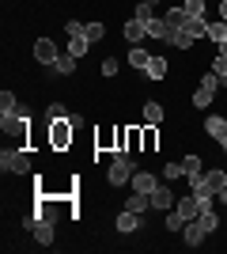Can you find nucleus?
<instances>
[{"mask_svg":"<svg viewBox=\"0 0 227 254\" xmlns=\"http://www.w3.org/2000/svg\"><path fill=\"white\" fill-rule=\"evenodd\" d=\"M185 182H189V193H212V197H220L227 190V167H212L201 179H185Z\"/></svg>","mask_w":227,"mask_h":254,"instance_id":"f257e3e1","label":"nucleus"},{"mask_svg":"<svg viewBox=\"0 0 227 254\" xmlns=\"http://www.w3.org/2000/svg\"><path fill=\"white\" fill-rule=\"evenodd\" d=\"M72 137H76V126H72V118L49 122V148H53V152H68V148H72Z\"/></svg>","mask_w":227,"mask_h":254,"instance_id":"f03ea898","label":"nucleus"},{"mask_svg":"<svg viewBox=\"0 0 227 254\" xmlns=\"http://www.w3.org/2000/svg\"><path fill=\"white\" fill-rule=\"evenodd\" d=\"M0 171H4V175H31V156H27V152L23 148H4L0 152Z\"/></svg>","mask_w":227,"mask_h":254,"instance_id":"7ed1b4c3","label":"nucleus"},{"mask_svg":"<svg viewBox=\"0 0 227 254\" xmlns=\"http://www.w3.org/2000/svg\"><path fill=\"white\" fill-rule=\"evenodd\" d=\"M31 53H34V61H38V64H45V68H53V64H57V57H61V50H57V42H53V38H38Z\"/></svg>","mask_w":227,"mask_h":254,"instance_id":"20e7f679","label":"nucleus"},{"mask_svg":"<svg viewBox=\"0 0 227 254\" xmlns=\"http://www.w3.org/2000/svg\"><path fill=\"white\" fill-rule=\"evenodd\" d=\"M148 201H151V212H171L178 197L171 193V186H163V182H159V186H155V190L148 193Z\"/></svg>","mask_w":227,"mask_h":254,"instance_id":"39448f33","label":"nucleus"},{"mask_svg":"<svg viewBox=\"0 0 227 254\" xmlns=\"http://www.w3.org/2000/svg\"><path fill=\"white\" fill-rule=\"evenodd\" d=\"M205 133H208L212 140H220V148L227 152V118H224V114H208V118H205Z\"/></svg>","mask_w":227,"mask_h":254,"instance_id":"423d86ee","label":"nucleus"},{"mask_svg":"<svg viewBox=\"0 0 227 254\" xmlns=\"http://www.w3.org/2000/svg\"><path fill=\"white\" fill-rule=\"evenodd\" d=\"M34 243L38 247H53V235H57V224L53 220H42V216H38V224H34Z\"/></svg>","mask_w":227,"mask_h":254,"instance_id":"0eeeda50","label":"nucleus"},{"mask_svg":"<svg viewBox=\"0 0 227 254\" xmlns=\"http://www.w3.org/2000/svg\"><path fill=\"white\" fill-rule=\"evenodd\" d=\"M208 239V232L201 228V220H185V228H182V243L185 247H201Z\"/></svg>","mask_w":227,"mask_h":254,"instance_id":"6e6552de","label":"nucleus"},{"mask_svg":"<svg viewBox=\"0 0 227 254\" xmlns=\"http://www.w3.org/2000/svg\"><path fill=\"white\" fill-rule=\"evenodd\" d=\"M140 228H144V212H129V209L118 212V232H121V235L140 232Z\"/></svg>","mask_w":227,"mask_h":254,"instance_id":"1a4fd4ad","label":"nucleus"},{"mask_svg":"<svg viewBox=\"0 0 227 254\" xmlns=\"http://www.w3.org/2000/svg\"><path fill=\"white\" fill-rule=\"evenodd\" d=\"M193 42H201V38H208V15H189V23L182 27Z\"/></svg>","mask_w":227,"mask_h":254,"instance_id":"9d476101","label":"nucleus"},{"mask_svg":"<svg viewBox=\"0 0 227 254\" xmlns=\"http://www.w3.org/2000/svg\"><path fill=\"white\" fill-rule=\"evenodd\" d=\"M144 38H148V23H140V19H125V42H129V46H140Z\"/></svg>","mask_w":227,"mask_h":254,"instance_id":"9b49d317","label":"nucleus"},{"mask_svg":"<svg viewBox=\"0 0 227 254\" xmlns=\"http://www.w3.org/2000/svg\"><path fill=\"white\" fill-rule=\"evenodd\" d=\"M155 186H159V179H155L151 171H136V175H133V182H129V190H136V193H151Z\"/></svg>","mask_w":227,"mask_h":254,"instance_id":"f8f14e48","label":"nucleus"},{"mask_svg":"<svg viewBox=\"0 0 227 254\" xmlns=\"http://www.w3.org/2000/svg\"><path fill=\"white\" fill-rule=\"evenodd\" d=\"M174 209L182 212L185 220H197V216H201V201H197V193H185V197H178V201H174Z\"/></svg>","mask_w":227,"mask_h":254,"instance_id":"ddd939ff","label":"nucleus"},{"mask_svg":"<svg viewBox=\"0 0 227 254\" xmlns=\"http://www.w3.org/2000/svg\"><path fill=\"white\" fill-rule=\"evenodd\" d=\"M182 171H185V179H201V175H205L201 156H197V152H185V156H182Z\"/></svg>","mask_w":227,"mask_h":254,"instance_id":"4468645a","label":"nucleus"},{"mask_svg":"<svg viewBox=\"0 0 227 254\" xmlns=\"http://www.w3.org/2000/svg\"><path fill=\"white\" fill-rule=\"evenodd\" d=\"M155 15H159V4H155V0H136V8H133V19L151 23Z\"/></svg>","mask_w":227,"mask_h":254,"instance_id":"2eb2a0df","label":"nucleus"},{"mask_svg":"<svg viewBox=\"0 0 227 254\" xmlns=\"http://www.w3.org/2000/svg\"><path fill=\"white\" fill-rule=\"evenodd\" d=\"M163 19H167L171 31H182L185 23H189V11H185V8H167V11H163Z\"/></svg>","mask_w":227,"mask_h":254,"instance_id":"dca6fc26","label":"nucleus"},{"mask_svg":"<svg viewBox=\"0 0 227 254\" xmlns=\"http://www.w3.org/2000/svg\"><path fill=\"white\" fill-rule=\"evenodd\" d=\"M148 38H155V42H167V38H171V27H167L163 15H155V19L148 23Z\"/></svg>","mask_w":227,"mask_h":254,"instance_id":"f3484780","label":"nucleus"},{"mask_svg":"<svg viewBox=\"0 0 227 254\" xmlns=\"http://www.w3.org/2000/svg\"><path fill=\"white\" fill-rule=\"evenodd\" d=\"M167 68H171V64H167V57H159V53H155V57L148 61V68H144V76H148V80H163V76H167Z\"/></svg>","mask_w":227,"mask_h":254,"instance_id":"a211bd4d","label":"nucleus"},{"mask_svg":"<svg viewBox=\"0 0 227 254\" xmlns=\"http://www.w3.org/2000/svg\"><path fill=\"white\" fill-rule=\"evenodd\" d=\"M148 61H151V53H148V50H140V46H129V64L136 68V72H144V68H148Z\"/></svg>","mask_w":227,"mask_h":254,"instance_id":"6ab92c4d","label":"nucleus"},{"mask_svg":"<svg viewBox=\"0 0 227 254\" xmlns=\"http://www.w3.org/2000/svg\"><path fill=\"white\" fill-rule=\"evenodd\" d=\"M125 209H129V212H148V209H151L148 193H136V190H133V193H129V201H125Z\"/></svg>","mask_w":227,"mask_h":254,"instance_id":"aec40b11","label":"nucleus"},{"mask_svg":"<svg viewBox=\"0 0 227 254\" xmlns=\"http://www.w3.org/2000/svg\"><path fill=\"white\" fill-rule=\"evenodd\" d=\"M163 118H167V110H163L159 103H144V122H148V126H159Z\"/></svg>","mask_w":227,"mask_h":254,"instance_id":"412c9836","label":"nucleus"},{"mask_svg":"<svg viewBox=\"0 0 227 254\" xmlns=\"http://www.w3.org/2000/svg\"><path fill=\"white\" fill-rule=\"evenodd\" d=\"M197 220H201V228H205L208 235H212V232H220V212H216V209H205L201 216H197Z\"/></svg>","mask_w":227,"mask_h":254,"instance_id":"4be33fe9","label":"nucleus"},{"mask_svg":"<svg viewBox=\"0 0 227 254\" xmlns=\"http://www.w3.org/2000/svg\"><path fill=\"white\" fill-rule=\"evenodd\" d=\"M87 50H91V42H87L84 34H72V38H68V53H72L76 61H80V57H84Z\"/></svg>","mask_w":227,"mask_h":254,"instance_id":"5701e85b","label":"nucleus"},{"mask_svg":"<svg viewBox=\"0 0 227 254\" xmlns=\"http://www.w3.org/2000/svg\"><path fill=\"white\" fill-rule=\"evenodd\" d=\"M224 38H227V23L224 19H208V42H224Z\"/></svg>","mask_w":227,"mask_h":254,"instance_id":"b1692460","label":"nucleus"},{"mask_svg":"<svg viewBox=\"0 0 227 254\" xmlns=\"http://www.w3.org/2000/svg\"><path fill=\"white\" fill-rule=\"evenodd\" d=\"M53 72H57V76H72V72H76V57H72V53H61V57H57V64H53Z\"/></svg>","mask_w":227,"mask_h":254,"instance_id":"393cba45","label":"nucleus"},{"mask_svg":"<svg viewBox=\"0 0 227 254\" xmlns=\"http://www.w3.org/2000/svg\"><path fill=\"white\" fill-rule=\"evenodd\" d=\"M0 114H19V99H15V91H0Z\"/></svg>","mask_w":227,"mask_h":254,"instance_id":"a878e982","label":"nucleus"},{"mask_svg":"<svg viewBox=\"0 0 227 254\" xmlns=\"http://www.w3.org/2000/svg\"><path fill=\"white\" fill-rule=\"evenodd\" d=\"M95 144L114 152V144H118V129H98V133H95Z\"/></svg>","mask_w":227,"mask_h":254,"instance_id":"bb28decb","label":"nucleus"},{"mask_svg":"<svg viewBox=\"0 0 227 254\" xmlns=\"http://www.w3.org/2000/svg\"><path fill=\"white\" fill-rule=\"evenodd\" d=\"M167 46H174V50H193V38L185 31H171V38H167Z\"/></svg>","mask_w":227,"mask_h":254,"instance_id":"cd10ccee","label":"nucleus"},{"mask_svg":"<svg viewBox=\"0 0 227 254\" xmlns=\"http://www.w3.org/2000/svg\"><path fill=\"white\" fill-rule=\"evenodd\" d=\"M102 34H106V27H102V23H87V27H84V38H87L91 46L102 42Z\"/></svg>","mask_w":227,"mask_h":254,"instance_id":"c85d7f7f","label":"nucleus"},{"mask_svg":"<svg viewBox=\"0 0 227 254\" xmlns=\"http://www.w3.org/2000/svg\"><path fill=\"white\" fill-rule=\"evenodd\" d=\"M163 228H167V232H182V228H185V216H182L178 209H174V212H167V220H163Z\"/></svg>","mask_w":227,"mask_h":254,"instance_id":"c756f323","label":"nucleus"},{"mask_svg":"<svg viewBox=\"0 0 227 254\" xmlns=\"http://www.w3.org/2000/svg\"><path fill=\"white\" fill-rule=\"evenodd\" d=\"M159 148V126H148L144 129V152H155Z\"/></svg>","mask_w":227,"mask_h":254,"instance_id":"7c9ffc66","label":"nucleus"},{"mask_svg":"<svg viewBox=\"0 0 227 254\" xmlns=\"http://www.w3.org/2000/svg\"><path fill=\"white\" fill-rule=\"evenodd\" d=\"M61 118H68L65 103H49V106H45V122H61Z\"/></svg>","mask_w":227,"mask_h":254,"instance_id":"2f4dec72","label":"nucleus"},{"mask_svg":"<svg viewBox=\"0 0 227 254\" xmlns=\"http://www.w3.org/2000/svg\"><path fill=\"white\" fill-rule=\"evenodd\" d=\"M182 8L189 15H208V0H182Z\"/></svg>","mask_w":227,"mask_h":254,"instance_id":"473e14b6","label":"nucleus"},{"mask_svg":"<svg viewBox=\"0 0 227 254\" xmlns=\"http://www.w3.org/2000/svg\"><path fill=\"white\" fill-rule=\"evenodd\" d=\"M201 87H205V91H212V95H216L220 87H224V80H220L216 72H205V76H201Z\"/></svg>","mask_w":227,"mask_h":254,"instance_id":"72a5a7b5","label":"nucleus"},{"mask_svg":"<svg viewBox=\"0 0 227 254\" xmlns=\"http://www.w3.org/2000/svg\"><path fill=\"white\" fill-rule=\"evenodd\" d=\"M212 99H216V95H212V91H205V87H197V91H193V106H197V110L212 106Z\"/></svg>","mask_w":227,"mask_h":254,"instance_id":"f704fd0d","label":"nucleus"},{"mask_svg":"<svg viewBox=\"0 0 227 254\" xmlns=\"http://www.w3.org/2000/svg\"><path fill=\"white\" fill-rule=\"evenodd\" d=\"M163 179H167V182H174V179H185L182 163H167V167H163Z\"/></svg>","mask_w":227,"mask_h":254,"instance_id":"c9c22d12","label":"nucleus"},{"mask_svg":"<svg viewBox=\"0 0 227 254\" xmlns=\"http://www.w3.org/2000/svg\"><path fill=\"white\" fill-rule=\"evenodd\" d=\"M118 57H106V61H102V76H118Z\"/></svg>","mask_w":227,"mask_h":254,"instance_id":"e433bc0d","label":"nucleus"},{"mask_svg":"<svg viewBox=\"0 0 227 254\" xmlns=\"http://www.w3.org/2000/svg\"><path fill=\"white\" fill-rule=\"evenodd\" d=\"M212 72H216L220 80L227 84V61H224V57H216V61H212Z\"/></svg>","mask_w":227,"mask_h":254,"instance_id":"4c0bfd02","label":"nucleus"},{"mask_svg":"<svg viewBox=\"0 0 227 254\" xmlns=\"http://www.w3.org/2000/svg\"><path fill=\"white\" fill-rule=\"evenodd\" d=\"M84 27H87V23H80V19H68V23H65L68 38H72V34H84Z\"/></svg>","mask_w":227,"mask_h":254,"instance_id":"58836bf2","label":"nucleus"},{"mask_svg":"<svg viewBox=\"0 0 227 254\" xmlns=\"http://www.w3.org/2000/svg\"><path fill=\"white\" fill-rule=\"evenodd\" d=\"M216 57H224V61H227V38H224V42L216 46Z\"/></svg>","mask_w":227,"mask_h":254,"instance_id":"ea45409f","label":"nucleus"},{"mask_svg":"<svg viewBox=\"0 0 227 254\" xmlns=\"http://www.w3.org/2000/svg\"><path fill=\"white\" fill-rule=\"evenodd\" d=\"M216 8H220V19H224V23H227V0H220Z\"/></svg>","mask_w":227,"mask_h":254,"instance_id":"a19ab883","label":"nucleus"},{"mask_svg":"<svg viewBox=\"0 0 227 254\" xmlns=\"http://www.w3.org/2000/svg\"><path fill=\"white\" fill-rule=\"evenodd\" d=\"M220 205H227V190H224V193H220Z\"/></svg>","mask_w":227,"mask_h":254,"instance_id":"79ce46f5","label":"nucleus"},{"mask_svg":"<svg viewBox=\"0 0 227 254\" xmlns=\"http://www.w3.org/2000/svg\"><path fill=\"white\" fill-rule=\"evenodd\" d=\"M208 4H220V0H208Z\"/></svg>","mask_w":227,"mask_h":254,"instance_id":"37998d69","label":"nucleus"},{"mask_svg":"<svg viewBox=\"0 0 227 254\" xmlns=\"http://www.w3.org/2000/svg\"><path fill=\"white\" fill-rule=\"evenodd\" d=\"M224 167H227V163H224Z\"/></svg>","mask_w":227,"mask_h":254,"instance_id":"c03bdc74","label":"nucleus"}]
</instances>
